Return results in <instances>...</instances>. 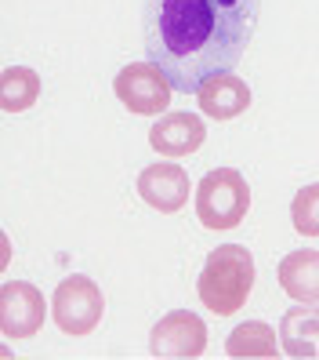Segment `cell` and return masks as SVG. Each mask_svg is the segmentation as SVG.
<instances>
[{
  "label": "cell",
  "instance_id": "cell-5",
  "mask_svg": "<svg viewBox=\"0 0 319 360\" xmlns=\"http://www.w3.org/2000/svg\"><path fill=\"white\" fill-rule=\"evenodd\" d=\"M113 91L135 117H160L167 105H171V95H175L171 80H167L163 70L153 66L149 58L123 66L113 80Z\"/></svg>",
  "mask_w": 319,
  "mask_h": 360
},
{
  "label": "cell",
  "instance_id": "cell-15",
  "mask_svg": "<svg viewBox=\"0 0 319 360\" xmlns=\"http://www.w3.org/2000/svg\"><path fill=\"white\" fill-rule=\"evenodd\" d=\"M290 222L305 237H319V182L297 189V197L290 204Z\"/></svg>",
  "mask_w": 319,
  "mask_h": 360
},
{
  "label": "cell",
  "instance_id": "cell-8",
  "mask_svg": "<svg viewBox=\"0 0 319 360\" xmlns=\"http://www.w3.org/2000/svg\"><path fill=\"white\" fill-rule=\"evenodd\" d=\"M138 197L160 215H175L189 204V175L178 164H149L138 175Z\"/></svg>",
  "mask_w": 319,
  "mask_h": 360
},
{
  "label": "cell",
  "instance_id": "cell-3",
  "mask_svg": "<svg viewBox=\"0 0 319 360\" xmlns=\"http://www.w3.org/2000/svg\"><path fill=\"white\" fill-rule=\"evenodd\" d=\"M250 211V186L236 167H215L196 186V215L207 229H236Z\"/></svg>",
  "mask_w": 319,
  "mask_h": 360
},
{
  "label": "cell",
  "instance_id": "cell-12",
  "mask_svg": "<svg viewBox=\"0 0 319 360\" xmlns=\"http://www.w3.org/2000/svg\"><path fill=\"white\" fill-rule=\"evenodd\" d=\"M280 288L297 302H319V251H290L276 269Z\"/></svg>",
  "mask_w": 319,
  "mask_h": 360
},
{
  "label": "cell",
  "instance_id": "cell-11",
  "mask_svg": "<svg viewBox=\"0 0 319 360\" xmlns=\"http://www.w3.org/2000/svg\"><path fill=\"white\" fill-rule=\"evenodd\" d=\"M196 102H200V110L207 117L232 120V117H240L247 105H250V88H247V80H240L236 73L210 77L203 88L196 91Z\"/></svg>",
  "mask_w": 319,
  "mask_h": 360
},
{
  "label": "cell",
  "instance_id": "cell-2",
  "mask_svg": "<svg viewBox=\"0 0 319 360\" xmlns=\"http://www.w3.org/2000/svg\"><path fill=\"white\" fill-rule=\"evenodd\" d=\"M250 288H254V255L243 244L215 248L200 269V281H196L200 302L218 316L240 313L250 299Z\"/></svg>",
  "mask_w": 319,
  "mask_h": 360
},
{
  "label": "cell",
  "instance_id": "cell-13",
  "mask_svg": "<svg viewBox=\"0 0 319 360\" xmlns=\"http://www.w3.org/2000/svg\"><path fill=\"white\" fill-rule=\"evenodd\" d=\"M40 98V73L29 66H8L0 70V110L26 113Z\"/></svg>",
  "mask_w": 319,
  "mask_h": 360
},
{
  "label": "cell",
  "instance_id": "cell-16",
  "mask_svg": "<svg viewBox=\"0 0 319 360\" xmlns=\"http://www.w3.org/2000/svg\"><path fill=\"white\" fill-rule=\"evenodd\" d=\"M8 262H11V240H8V233L0 229V273L8 269Z\"/></svg>",
  "mask_w": 319,
  "mask_h": 360
},
{
  "label": "cell",
  "instance_id": "cell-6",
  "mask_svg": "<svg viewBox=\"0 0 319 360\" xmlns=\"http://www.w3.org/2000/svg\"><path fill=\"white\" fill-rule=\"evenodd\" d=\"M207 349V324L189 309H171L160 316L153 335H149V353L153 356H178V360H196Z\"/></svg>",
  "mask_w": 319,
  "mask_h": 360
},
{
  "label": "cell",
  "instance_id": "cell-4",
  "mask_svg": "<svg viewBox=\"0 0 319 360\" xmlns=\"http://www.w3.org/2000/svg\"><path fill=\"white\" fill-rule=\"evenodd\" d=\"M102 313H105L102 288L83 273L66 277L51 295V316L66 335H91L102 324Z\"/></svg>",
  "mask_w": 319,
  "mask_h": 360
},
{
  "label": "cell",
  "instance_id": "cell-14",
  "mask_svg": "<svg viewBox=\"0 0 319 360\" xmlns=\"http://www.w3.org/2000/svg\"><path fill=\"white\" fill-rule=\"evenodd\" d=\"M225 353L229 356H280L283 346H280V338H276V328L265 324V321H247L240 324L236 331L229 335V342H225Z\"/></svg>",
  "mask_w": 319,
  "mask_h": 360
},
{
  "label": "cell",
  "instance_id": "cell-10",
  "mask_svg": "<svg viewBox=\"0 0 319 360\" xmlns=\"http://www.w3.org/2000/svg\"><path fill=\"white\" fill-rule=\"evenodd\" d=\"M280 346L287 356H319V302H297L280 321Z\"/></svg>",
  "mask_w": 319,
  "mask_h": 360
},
{
  "label": "cell",
  "instance_id": "cell-1",
  "mask_svg": "<svg viewBox=\"0 0 319 360\" xmlns=\"http://www.w3.org/2000/svg\"><path fill=\"white\" fill-rule=\"evenodd\" d=\"M262 0H142L145 58L171 88L196 95L210 77L236 73Z\"/></svg>",
  "mask_w": 319,
  "mask_h": 360
},
{
  "label": "cell",
  "instance_id": "cell-7",
  "mask_svg": "<svg viewBox=\"0 0 319 360\" xmlns=\"http://www.w3.org/2000/svg\"><path fill=\"white\" fill-rule=\"evenodd\" d=\"M44 295L29 281H11L0 288V331L8 338H33L44 328Z\"/></svg>",
  "mask_w": 319,
  "mask_h": 360
},
{
  "label": "cell",
  "instance_id": "cell-9",
  "mask_svg": "<svg viewBox=\"0 0 319 360\" xmlns=\"http://www.w3.org/2000/svg\"><path fill=\"white\" fill-rule=\"evenodd\" d=\"M207 139V128L203 120L193 117V113H167L153 124V131H149V146L160 153V157H193Z\"/></svg>",
  "mask_w": 319,
  "mask_h": 360
}]
</instances>
